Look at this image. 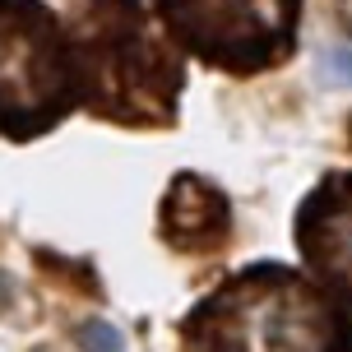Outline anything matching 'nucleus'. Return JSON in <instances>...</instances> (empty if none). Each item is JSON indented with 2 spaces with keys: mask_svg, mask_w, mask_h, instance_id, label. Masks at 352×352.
<instances>
[{
  "mask_svg": "<svg viewBox=\"0 0 352 352\" xmlns=\"http://www.w3.org/2000/svg\"><path fill=\"white\" fill-rule=\"evenodd\" d=\"M181 352H352L348 306L278 260L246 264L176 324Z\"/></svg>",
  "mask_w": 352,
  "mask_h": 352,
  "instance_id": "obj_1",
  "label": "nucleus"
},
{
  "mask_svg": "<svg viewBox=\"0 0 352 352\" xmlns=\"http://www.w3.org/2000/svg\"><path fill=\"white\" fill-rule=\"evenodd\" d=\"M79 107L111 125L167 130L181 107L186 65L140 0H79L65 19Z\"/></svg>",
  "mask_w": 352,
  "mask_h": 352,
  "instance_id": "obj_2",
  "label": "nucleus"
},
{
  "mask_svg": "<svg viewBox=\"0 0 352 352\" xmlns=\"http://www.w3.org/2000/svg\"><path fill=\"white\" fill-rule=\"evenodd\" d=\"M0 116L10 140H37L79 107L65 19L42 0H0Z\"/></svg>",
  "mask_w": 352,
  "mask_h": 352,
  "instance_id": "obj_3",
  "label": "nucleus"
},
{
  "mask_svg": "<svg viewBox=\"0 0 352 352\" xmlns=\"http://www.w3.org/2000/svg\"><path fill=\"white\" fill-rule=\"evenodd\" d=\"M153 10L181 52L228 74L274 70L301 23V0H153Z\"/></svg>",
  "mask_w": 352,
  "mask_h": 352,
  "instance_id": "obj_4",
  "label": "nucleus"
},
{
  "mask_svg": "<svg viewBox=\"0 0 352 352\" xmlns=\"http://www.w3.org/2000/svg\"><path fill=\"white\" fill-rule=\"evenodd\" d=\"M292 236L306 269L352 306V167L329 172L297 204Z\"/></svg>",
  "mask_w": 352,
  "mask_h": 352,
  "instance_id": "obj_5",
  "label": "nucleus"
},
{
  "mask_svg": "<svg viewBox=\"0 0 352 352\" xmlns=\"http://www.w3.org/2000/svg\"><path fill=\"white\" fill-rule=\"evenodd\" d=\"M158 232L172 250H186V255L223 250L232 236V204L223 186H213L199 172H176V181L162 195Z\"/></svg>",
  "mask_w": 352,
  "mask_h": 352,
  "instance_id": "obj_6",
  "label": "nucleus"
},
{
  "mask_svg": "<svg viewBox=\"0 0 352 352\" xmlns=\"http://www.w3.org/2000/svg\"><path fill=\"white\" fill-rule=\"evenodd\" d=\"M74 343L84 352H125V338L116 324H107V320H88L74 329Z\"/></svg>",
  "mask_w": 352,
  "mask_h": 352,
  "instance_id": "obj_7",
  "label": "nucleus"
}]
</instances>
